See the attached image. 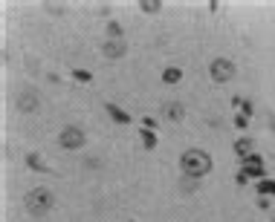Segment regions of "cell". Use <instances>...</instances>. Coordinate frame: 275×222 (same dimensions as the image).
<instances>
[{
	"instance_id": "obj_14",
	"label": "cell",
	"mask_w": 275,
	"mask_h": 222,
	"mask_svg": "<svg viewBox=\"0 0 275 222\" xmlns=\"http://www.w3.org/2000/svg\"><path fill=\"white\" fill-rule=\"evenodd\" d=\"M107 41H124L122 23H119V20H107Z\"/></svg>"
},
{
	"instance_id": "obj_24",
	"label": "cell",
	"mask_w": 275,
	"mask_h": 222,
	"mask_svg": "<svg viewBox=\"0 0 275 222\" xmlns=\"http://www.w3.org/2000/svg\"><path fill=\"white\" fill-rule=\"evenodd\" d=\"M128 222H136V219H128Z\"/></svg>"
},
{
	"instance_id": "obj_23",
	"label": "cell",
	"mask_w": 275,
	"mask_h": 222,
	"mask_svg": "<svg viewBox=\"0 0 275 222\" xmlns=\"http://www.w3.org/2000/svg\"><path fill=\"white\" fill-rule=\"evenodd\" d=\"M258 208H261V211H266V208H269V199H266V196H261V199H258Z\"/></svg>"
},
{
	"instance_id": "obj_12",
	"label": "cell",
	"mask_w": 275,
	"mask_h": 222,
	"mask_svg": "<svg viewBox=\"0 0 275 222\" xmlns=\"http://www.w3.org/2000/svg\"><path fill=\"white\" fill-rule=\"evenodd\" d=\"M162 81H165V84H180V81H183V70H180V67H165V70H162Z\"/></svg>"
},
{
	"instance_id": "obj_19",
	"label": "cell",
	"mask_w": 275,
	"mask_h": 222,
	"mask_svg": "<svg viewBox=\"0 0 275 222\" xmlns=\"http://www.w3.org/2000/svg\"><path fill=\"white\" fill-rule=\"evenodd\" d=\"M238 110H240V113H243L246 118H252V113H255V104H252V98H243Z\"/></svg>"
},
{
	"instance_id": "obj_15",
	"label": "cell",
	"mask_w": 275,
	"mask_h": 222,
	"mask_svg": "<svg viewBox=\"0 0 275 222\" xmlns=\"http://www.w3.org/2000/svg\"><path fill=\"white\" fill-rule=\"evenodd\" d=\"M139 9H142L145 15H157V12L162 9V0H139Z\"/></svg>"
},
{
	"instance_id": "obj_18",
	"label": "cell",
	"mask_w": 275,
	"mask_h": 222,
	"mask_svg": "<svg viewBox=\"0 0 275 222\" xmlns=\"http://www.w3.org/2000/svg\"><path fill=\"white\" fill-rule=\"evenodd\" d=\"M70 75H72V81H79V84H90V81H93V72L90 70H72Z\"/></svg>"
},
{
	"instance_id": "obj_22",
	"label": "cell",
	"mask_w": 275,
	"mask_h": 222,
	"mask_svg": "<svg viewBox=\"0 0 275 222\" xmlns=\"http://www.w3.org/2000/svg\"><path fill=\"white\" fill-rule=\"evenodd\" d=\"M235 182H238V185H246V182H249V176L243 173V170H238V176H235Z\"/></svg>"
},
{
	"instance_id": "obj_13",
	"label": "cell",
	"mask_w": 275,
	"mask_h": 222,
	"mask_svg": "<svg viewBox=\"0 0 275 222\" xmlns=\"http://www.w3.org/2000/svg\"><path fill=\"white\" fill-rule=\"evenodd\" d=\"M139 139H142V147H145V150H154V147H157V133H154V130H145V127H139Z\"/></svg>"
},
{
	"instance_id": "obj_17",
	"label": "cell",
	"mask_w": 275,
	"mask_h": 222,
	"mask_svg": "<svg viewBox=\"0 0 275 222\" xmlns=\"http://www.w3.org/2000/svg\"><path fill=\"white\" fill-rule=\"evenodd\" d=\"M180 187H183V194H194L197 187H200V179H194V176H183Z\"/></svg>"
},
{
	"instance_id": "obj_20",
	"label": "cell",
	"mask_w": 275,
	"mask_h": 222,
	"mask_svg": "<svg viewBox=\"0 0 275 222\" xmlns=\"http://www.w3.org/2000/svg\"><path fill=\"white\" fill-rule=\"evenodd\" d=\"M139 124H142L145 130H154V133H157V127H160V121H154L151 116H145V118H139Z\"/></svg>"
},
{
	"instance_id": "obj_6",
	"label": "cell",
	"mask_w": 275,
	"mask_h": 222,
	"mask_svg": "<svg viewBox=\"0 0 275 222\" xmlns=\"http://www.w3.org/2000/svg\"><path fill=\"white\" fill-rule=\"evenodd\" d=\"M105 58H110V61H119L124 52H128V44L124 41H105Z\"/></svg>"
},
{
	"instance_id": "obj_4",
	"label": "cell",
	"mask_w": 275,
	"mask_h": 222,
	"mask_svg": "<svg viewBox=\"0 0 275 222\" xmlns=\"http://www.w3.org/2000/svg\"><path fill=\"white\" fill-rule=\"evenodd\" d=\"M209 75H212L214 84H226V81L235 78V64H232L229 58H214V61L209 64Z\"/></svg>"
},
{
	"instance_id": "obj_1",
	"label": "cell",
	"mask_w": 275,
	"mask_h": 222,
	"mask_svg": "<svg viewBox=\"0 0 275 222\" xmlns=\"http://www.w3.org/2000/svg\"><path fill=\"white\" fill-rule=\"evenodd\" d=\"M212 168H214L212 156H209L206 150H200V147H191V150H186L183 156H180V170H183V176L203 179Z\"/></svg>"
},
{
	"instance_id": "obj_2",
	"label": "cell",
	"mask_w": 275,
	"mask_h": 222,
	"mask_svg": "<svg viewBox=\"0 0 275 222\" xmlns=\"http://www.w3.org/2000/svg\"><path fill=\"white\" fill-rule=\"evenodd\" d=\"M23 205H27L29 213H35V216H44V213L53 211L55 205V196L49 187H32L27 196H23Z\"/></svg>"
},
{
	"instance_id": "obj_3",
	"label": "cell",
	"mask_w": 275,
	"mask_h": 222,
	"mask_svg": "<svg viewBox=\"0 0 275 222\" xmlns=\"http://www.w3.org/2000/svg\"><path fill=\"white\" fill-rule=\"evenodd\" d=\"M58 142H61L64 150H81L84 144H87V136H84V130L76 124H67L61 127V133H58Z\"/></svg>"
},
{
	"instance_id": "obj_11",
	"label": "cell",
	"mask_w": 275,
	"mask_h": 222,
	"mask_svg": "<svg viewBox=\"0 0 275 222\" xmlns=\"http://www.w3.org/2000/svg\"><path fill=\"white\" fill-rule=\"evenodd\" d=\"M235 153L240 156V162L246 159V156H252V139H249V136H240L238 142H235Z\"/></svg>"
},
{
	"instance_id": "obj_7",
	"label": "cell",
	"mask_w": 275,
	"mask_h": 222,
	"mask_svg": "<svg viewBox=\"0 0 275 222\" xmlns=\"http://www.w3.org/2000/svg\"><path fill=\"white\" fill-rule=\"evenodd\" d=\"M162 113H165V118H168V121H183V116H186V107L180 104V101H165Z\"/></svg>"
},
{
	"instance_id": "obj_10",
	"label": "cell",
	"mask_w": 275,
	"mask_h": 222,
	"mask_svg": "<svg viewBox=\"0 0 275 222\" xmlns=\"http://www.w3.org/2000/svg\"><path fill=\"white\" fill-rule=\"evenodd\" d=\"M27 168L29 170H35V173H53V168H46V162L38 156V153H27Z\"/></svg>"
},
{
	"instance_id": "obj_21",
	"label": "cell",
	"mask_w": 275,
	"mask_h": 222,
	"mask_svg": "<svg viewBox=\"0 0 275 222\" xmlns=\"http://www.w3.org/2000/svg\"><path fill=\"white\" fill-rule=\"evenodd\" d=\"M246 124H249V118L243 116V113H238V116H235V127H238V130H246Z\"/></svg>"
},
{
	"instance_id": "obj_5",
	"label": "cell",
	"mask_w": 275,
	"mask_h": 222,
	"mask_svg": "<svg viewBox=\"0 0 275 222\" xmlns=\"http://www.w3.org/2000/svg\"><path fill=\"white\" fill-rule=\"evenodd\" d=\"M240 170H243V173H246L249 179H258V182H261V179H266L264 159H261L258 153H252V156H246V159L240 162Z\"/></svg>"
},
{
	"instance_id": "obj_8",
	"label": "cell",
	"mask_w": 275,
	"mask_h": 222,
	"mask_svg": "<svg viewBox=\"0 0 275 222\" xmlns=\"http://www.w3.org/2000/svg\"><path fill=\"white\" fill-rule=\"evenodd\" d=\"M107 116L113 118L116 124H133L131 113H124L122 107H119V104H113V101H110V104H107Z\"/></svg>"
},
{
	"instance_id": "obj_16",
	"label": "cell",
	"mask_w": 275,
	"mask_h": 222,
	"mask_svg": "<svg viewBox=\"0 0 275 222\" xmlns=\"http://www.w3.org/2000/svg\"><path fill=\"white\" fill-rule=\"evenodd\" d=\"M258 194L261 196H275V179H261V182H258Z\"/></svg>"
},
{
	"instance_id": "obj_9",
	"label": "cell",
	"mask_w": 275,
	"mask_h": 222,
	"mask_svg": "<svg viewBox=\"0 0 275 222\" xmlns=\"http://www.w3.org/2000/svg\"><path fill=\"white\" fill-rule=\"evenodd\" d=\"M15 104H18L20 113H35V110H38V98L32 96V92H20Z\"/></svg>"
}]
</instances>
